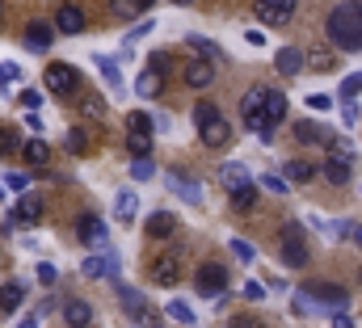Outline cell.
I'll use <instances>...</instances> for the list:
<instances>
[{
  "mask_svg": "<svg viewBox=\"0 0 362 328\" xmlns=\"http://www.w3.org/2000/svg\"><path fill=\"white\" fill-rule=\"evenodd\" d=\"M308 68H316V72H333V68H337V55H333V51H312Z\"/></svg>",
  "mask_w": 362,
  "mask_h": 328,
  "instance_id": "obj_39",
  "label": "cell"
},
{
  "mask_svg": "<svg viewBox=\"0 0 362 328\" xmlns=\"http://www.w3.org/2000/svg\"><path fill=\"white\" fill-rule=\"evenodd\" d=\"M64 324L68 328H93V308L85 299H68V303H64Z\"/></svg>",
  "mask_w": 362,
  "mask_h": 328,
  "instance_id": "obj_22",
  "label": "cell"
},
{
  "mask_svg": "<svg viewBox=\"0 0 362 328\" xmlns=\"http://www.w3.org/2000/svg\"><path fill=\"white\" fill-rule=\"evenodd\" d=\"M257 185H262V189H270V194H286V177H274V172H266Z\"/></svg>",
  "mask_w": 362,
  "mask_h": 328,
  "instance_id": "obj_44",
  "label": "cell"
},
{
  "mask_svg": "<svg viewBox=\"0 0 362 328\" xmlns=\"http://www.w3.org/2000/svg\"><path fill=\"white\" fill-rule=\"evenodd\" d=\"M156 328H160V324H156Z\"/></svg>",
  "mask_w": 362,
  "mask_h": 328,
  "instance_id": "obj_60",
  "label": "cell"
},
{
  "mask_svg": "<svg viewBox=\"0 0 362 328\" xmlns=\"http://www.w3.org/2000/svg\"><path fill=\"white\" fill-rule=\"evenodd\" d=\"M76 114H81L85 122H101V118H105V97H97V93H81V97H76Z\"/></svg>",
  "mask_w": 362,
  "mask_h": 328,
  "instance_id": "obj_25",
  "label": "cell"
},
{
  "mask_svg": "<svg viewBox=\"0 0 362 328\" xmlns=\"http://www.w3.org/2000/svg\"><path fill=\"white\" fill-rule=\"evenodd\" d=\"M232 257H236L240 265H253V261H257V248L249 245V240H240V236H236V240H232Z\"/></svg>",
  "mask_w": 362,
  "mask_h": 328,
  "instance_id": "obj_38",
  "label": "cell"
},
{
  "mask_svg": "<svg viewBox=\"0 0 362 328\" xmlns=\"http://www.w3.org/2000/svg\"><path fill=\"white\" fill-rule=\"evenodd\" d=\"M278 252H282V265H291V269H303L308 265V240H303V223H282V232H278Z\"/></svg>",
  "mask_w": 362,
  "mask_h": 328,
  "instance_id": "obj_4",
  "label": "cell"
},
{
  "mask_svg": "<svg viewBox=\"0 0 362 328\" xmlns=\"http://www.w3.org/2000/svg\"><path fill=\"white\" fill-rule=\"evenodd\" d=\"M152 4H156V0H110V13H114L118 21H131V17H144Z\"/></svg>",
  "mask_w": 362,
  "mask_h": 328,
  "instance_id": "obj_28",
  "label": "cell"
},
{
  "mask_svg": "<svg viewBox=\"0 0 362 328\" xmlns=\"http://www.w3.org/2000/svg\"><path fill=\"white\" fill-rule=\"evenodd\" d=\"M93 59H97V72L105 76V84H110V88H122V72H118V64H114L110 55H93Z\"/></svg>",
  "mask_w": 362,
  "mask_h": 328,
  "instance_id": "obj_35",
  "label": "cell"
},
{
  "mask_svg": "<svg viewBox=\"0 0 362 328\" xmlns=\"http://www.w3.org/2000/svg\"><path fill=\"white\" fill-rule=\"evenodd\" d=\"M274 68H278V76H299V72L308 68V59H303L299 47H282V51L274 55Z\"/></svg>",
  "mask_w": 362,
  "mask_h": 328,
  "instance_id": "obj_18",
  "label": "cell"
},
{
  "mask_svg": "<svg viewBox=\"0 0 362 328\" xmlns=\"http://www.w3.org/2000/svg\"><path fill=\"white\" fill-rule=\"evenodd\" d=\"M333 328H354V320L346 312H333Z\"/></svg>",
  "mask_w": 362,
  "mask_h": 328,
  "instance_id": "obj_53",
  "label": "cell"
},
{
  "mask_svg": "<svg viewBox=\"0 0 362 328\" xmlns=\"http://www.w3.org/2000/svg\"><path fill=\"white\" fill-rule=\"evenodd\" d=\"M194 127H198V139H202V148H223L228 139H232V122L219 114V105L215 101H198L194 105Z\"/></svg>",
  "mask_w": 362,
  "mask_h": 328,
  "instance_id": "obj_2",
  "label": "cell"
},
{
  "mask_svg": "<svg viewBox=\"0 0 362 328\" xmlns=\"http://www.w3.org/2000/svg\"><path fill=\"white\" fill-rule=\"evenodd\" d=\"M228 202H232V211H253V206H257V185L249 181V185H240V189H228Z\"/></svg>",
  "mask_w": 362,
  "mask_h": 328,
  "instance_id": "obj_31",
  "label": "cell"
},
{
  "mask_svg": "<svg viewBox=\"0 0 362 328\" xmlns=\"http://www.w3.org/2000/svg\"><path fill=\"white\" fill-rule=\"evenodd\" d=\"M177 278H181L177 257H156V261H152V282H156V286H173Z\"/></svg>",
  "mask_w": 362,
  "mask_h": 328,
  "instance_id": "obj_23",
  "label": "cell"
},
{
  "mask_svg": "<svg viewBox=\"0 0 362 328\" xmlns=\"http://www.w3.org/2000/svg\"><path fill=\"white\" fill-rule=\"evenodd\" d=\"M55 30H59V34H68V38L85 34V30H89L85 8H81V4H59V8H55Z\"/></svg>",
  "mask_w": 362,
  "mask_h": 328,
  "instance_id": "obj_13",
  "label": "cell"
},
{
  "mask_svg": "<svg viewBox=\"0 0 362 328\" xmlns=\"http://www.w3.org/2000/svg\"><path fill=\"white\" fill-rule=\"evenodd\" d=\"M148 68H156L160 76H169V72H173V59H169V51H152V59H148Z\"/></svg>",
  "mask_w": 362,
  "mask_h": 328,
  "instance_id": "obj_43",
  "label": "cell"
},
{
  "mask_svg": "<svg viewBox=\"0 0 362 328\" xmlns=\"http://www.w3.org/2000/svg\"><path fill=\"white\" fill-rule=\"evenodd\" d=\"M325 34H329V42L341 47V51H362V0L337 4V8L329 13V21H325Z\"/></svg>",
  "mask_w": 362,
  "mask_h": 328,
  "instance_id": "obj_1",
  "label": "cell"
},
{
  "mask_svg": "<svg viewBox=\"0 0 362 328\" xmlns=\"http://www.w3.org/2000/svg\"><path fill=\"white\" fill-rule=\"evenodd\" d=\"M329 105H333V97H325V93H312L308 97V110H316V114H325Z\"/></svg>",
  "mask_w": 362,
  "mask_h": 328,
  "instance_id": "obj_48",
  "label": "cell"
},
{
  "mask_svg": "<svg viewBox=\"0 0 362 328\" xmlns=\"http://www.w3.org/2000/svg\"><path fill=\"white\" fill-rule=\"evenodd\" d=\"M249 181H253V177H249L245 164H236V160L219 164V185H223V189H240V185H249Z\"/></svg>",
  "mask_w": 362,
  "mask_h": 328,
  "instance_id": "obj_26",
  "label": "cell"
},
{
  "mask_svg": "<svg viewBox=\"0 0 362 328\" xmlns=\"http://www.w3.org/2000/svg\"><path fill=\"white\" fill-rule=\"evenodd\" d=\"M135 215H139V194H135V189H118V198H114V219H118L122 228H131Z\"/></svg>",
  "mask_w": 362,
  "mask_h": 328,
  "instance_id": "obj_19",
  "label": "cell"
},
{
  "mask_svg": "<svg viewBox=\"0 0 362 328\" xmlns=\"http://www.w3.org/2000/svg\"><path fill=\"white\" fill-rule=\"evenodd\" d=\"M350 172H354V160L350 156L329 152V160H325V181L329 185H350Z\"/></svg>",
  "mask_w": 362,
  "mask_h": 328,
  "instance_id": "obj_20",
  "label": "cell"
},
{
  "mask_svg": "<svg viewBox=\"0 0 362 328\" xmlns=\"http://www.w3.org/2000/svg\"><path fill=\"white\" fill-rule=\"evenodd\" d=\"M303 295H308L316 308H329V312H341V308L350 303V291H346V286H337V282H308V286H303Z\"/></svg>",
  "mask_w": 362,
  "mask_h": 328,
  "instance_id": "obj_7",
  "label": "cell"
},
{
  "mask_svg": "<svg viewBox=\"0 0 362 328\" xmlns=\"http://www.w3.org/2000/svg\"><path fill=\"white\" fill-rule=\"evenodd\" d=\"M341 114H346V122H358V105L354 101H341Z\"/></svg>",
  "mask_w": 362,
  "mask_h": 328,
  "instance_id": "obj_51",
  "label": "cell"
},
{
  "mask_svg": "<svg viewBox=\"0 0 362 328\" xmlns=\"http://www.w3.org/2000/svg\"><path fill=\"white\" fill-rule=\"evenodd\" d=\"M160 81H165V76H160L156 68H144L139 81H135V93H139V97H156V93H160Z\"/></svg>",
  "mask_w": 362,
  "mask_h": 328,
  "instance_id": "obj_34",
  "label": "cell"
},
{
  "mask_svg": "<svg viewBox=\"0 0 362 328\" xmlns=\"http://www.w3.org/2000/svg\"><path fill=\"white\" fill-rule=\"evenodd\" d=\"M81 274H85V278H114V274H118V252H114L110 245L97 248L93 257H85Z\"/></svg>",
  "mask_w": 362,
  "mask_h": 328,
  "instance_id": "obj_15",
  "label": "cell"
},
{
  "mask_svg": "<svg viewBox=\"0 0 362 328\" xmlns=\"http://www.w3.org/2000/svg\"><path fill=\"white\" fill-rule=\"evenodd\" d=\"M295 4L299 0H253V13H257V21H266V25H291V17H295Z\"/></svg>",
  "mask_w": 362,
  "mask_h": 328,
  "instance_id": "obj_8",
  "label": "cell"
},
{
  "mask_svg": "<svg viewBox=\"0 0 362 328\" xmlns=\"http://www.w3.org/2000/svg\"><path fill=\"white\" fill-rule=\"evenodd\" d=\"M358 93H362V72H354V76L341 81V101H354Z\"/></svg>",
  "mask_w": 362,
  "mask_h": 328,
  "instance_id": "obj_41",
  "label": "cell"
},
{
  "mask_svg": "<svg viewBox=\"0 0 362 328\" xmlns=\"http://www.w3.org/2000/svg\"><path fill=\"white\" fill-rule=\"evenodd\" d=\"M17 81V68H13V64H4V68H0V84H13Z\"/></svg>",
  "mask_w": 362,
  "mask_h": 328,
  "instance_id": "obj_52",
  "label": "cell"
},
{
  "mask_svg": "<svg viewBox=\"0 0 362 328\" xmlns=\"http://www.w3.org/2000/svg\"><path fill=\"white\" fill-rule=\"evenodd\" d=\"M4 185H8V189H30V177H25V172H8Z\"/></svg>",
  "mask_w": 362,
  "mask_h": 328,
  "instance_id": "obj_49",
  "label": "cell"
},
{
  "mask_svg": "<svg viewBox=\"0 0 362 328\" xmlns=\"http://www.w3.org/2000/svg\"><path fill=\"white\" fill-rule=\"evenodd\" d=\"M173 232H177V215H173V211H152L148 236H152V240H165V236H173Z\"/></svg>",
  "mask_w": 362,
  "mask_h": 328,
  "instance_id": "obj_24",
  "label": "cell"
},
{
  "mask_svg": "<svg viewBox=\"0 0 362 328\" xmlns=\"http://www.w3.org/2000/svg\"><path fill=\"white\" fill-rule=\"evenodd\" d=\"M185 42H189V47H194L198 55H206V59H219V55H223V51H219V47L211 42V38H202V34H189Z\"/></svg>",
  "mask_w": 362,
  "mask_h": 328,
  "instance_id": "obj_37",
  "label": "cell"
},
{
  "mask_svg": "<svg viewBox=\"0 0 362 328\" xmlns=\"http://www.w3.org/2000/svg\"><path fill=\"white\" fill-rule=\"evenodd\" d=\"M144 34H152V21H139V25H135V30H131V34H127V38H122V47H127V51H131V47H135V42H139V38H144Z\"/></svg>",
  "mask_w": 362,
  "mask_h": 328,
  "instance_id": "obj_45",
  "label": "cell"
},
{
  "mask_svg": "<svg viewBox=\"0 0 362 328\" xmlns=\"http://www.w3.org/2000/svg\"><path fill=\"white\" fill-rule=\"evenodd\" d=\"M76 240L89 248H105V240H110V228H105V219L101 215H93V211H85L81 219H76Z\"/></svg>",
  "mask_w": 362,
  "mask_h": 328,
  "instance_id": "obj_12",
  "label": "cell"
},
{
  "mask_svg": "<svg viewBox=\"0 0 362 328\" xmlns=\"http://www.w3.org/2000/svg\"><path fill=\"white\" fill-rule=\"evenodd\" d=\"M25 122H30V131H34V135L42 131V118H38V110H30V118H25Z\"/></svg>",
  "mask_w": 362,
  "mask_h": 328,
  "instance_id": "obj_55",
  "label": "cell"
},
{
  "mask_svg": "<svg viewBox=\"0 0 362 328\" xmlns=\"http://www.w3.org/2000/svg\"><path fill=\"white\" fill-rule=\"evenodd\" d=\"M152 172H156V164L148 160V156H135V164H131V177H135V181H148Z\"/></svg>",
  "mask_w": 362,
  "mask_h": 328,
  "instance_id": "obj_42",
  "label": "cell"
},
{
  "mask_svg": "<svg viewBox=\"0 0 362 328\" xmlns=\"http://www.w3.org/2000/svg\"><path fill=\"white\" fill-rule=\"evenodd\" d=\"M291 131H295V139H299V144H329V139H333L320 122H295Z\"/></svg>",
  "mask_w": 362,
  "mask_h": 328,
  "instance_id": "obj_29",
  "label": "cell"
},
{
  "mask_svg": "<svg viewBox=\"0 0 362 328\" xmlns=\"http://www.w3.org/2000/svg\"><path fill=\"white\" fill-rule=\"evenodd\" d=\"M21 160L30 164V168H47V164H51V148H47L42 139H25V144H21Z\"/></svg>",
  "mask_w": 362,
  "mask_h": 328,
  "instance_id": "obj_27",
  "label": "cell"
},
{
  "mask_svg": "<svg viewBox=\"0 0 362 328\" xmlns=\"http://www.w3.org/2000/svg\"><path fill=\"white\" fill-rule=\"evenodd\" d=\"M282 118H286V93L282 88H266V127L262 131H274Z\"/></svg>",
  "mask_w": 362,
  "mask_h": 328,
  "instance_id": "obj_21",
  "label": "cell"
},
{
  "mask_svg": "<svg viewBox=\"0 0 362 328\" xmlns=\"http://www.w3.org/2000/svg\"><path fill=\"white\" fill-rule=\"evenodd\" d=\"M181 81H185V88H211V84H215V59L189 55L185 68H181Z\"/></svg>",
  "mask_w": 362,
  "mask_h": 328,
  "instance_id": "obj_9",
  "label": "cell"
},
{
  "mask_svg": "<svg viewBox=\"0 0 362 328\" xmlns=\"http://www.w3.org/2000/svg\"><path fill=\"white\" fill-rule=\"evenodd\" d=\"M165 185L177 194L181 202H189V206H202V189H198V181H189L185 172H177V168H165Z\"/></svg>",
  "mask_w": 362,
  "mask_h": 328,
  "instance_id": "obj_16",
  "label": "cell"
},
{
  "mask_svg": "<svg viewBox=\"0 0 362 328\" xmlns=\"http://www.w3.org/2000/svg\"><path fill=\"white\" fill-rule=\"evenodd\" d=\"M42 84H47V93L51 97H59V101H76L81 97V72L72 68V64H47V72H42Z\"/></svg>",
  "mask_w": 362,
  "mask_h": 328,
  "instance_id": "obj_3",
  "label": "cell"
},
{
  "mask_svg": "<svg viewBox=\"0 0 362 328\" xmlns=\"http://www.w3.org/2000/svg\"><path fill=\"white\" fill-rule=\"evenodd\" d=\"M152 118L148 114H139V110H131L127 114V152L131 156H152Z\"/></svg>",
  "mask_w": 362,
  "mask_h": 328,
  "instance_id": "obj_5",
  "label": "cell"
},
{
  "mask_svg": "<svg viewBox=\"0 0 362 328\" xmlns=\"http://www.w3.org/2000/svg\"><path fill=\"white\" fill-rule=\"evenodd\" d=\"M21 303H25V286H21V282H4V286H0V312L8 316V312H17Z\"/></svg>",
  "mask_w": 362,
  "mask_h": 328,
  "instance_id": "obj_30",
  "label": "cell"
},
{
  "mask_svg": "<svg viewBox=\"0 0 362 328\" xmlns=\"http://www.w3.org/2000/svg\"><path fill=\"white\" fill-rule=\"evenodd\" d=\"M194 291H198L202 299H219V295L228 291V269L215 265V261L198 265V274H194Z\"/></svg>",
  "mask_w": 362,
  "mask_h": 328,
  "instance_id": "obj_6",
  "label": "cell"
},
{
  "mask_svg": "<svg viewBox=\"0 0 362 328\" xmlns=\"http://www.w3.org/2000/svg\"><path fill=\"white\" fill-rule=\"evenodd\" d=\"M38 282H42V286H55V282H59V269L42 261V265H38Z\"/></svg>",
  "mask_w": 362,
  "mask_h": 328,
  "instance_id": "obj_47",
  "label": "cell"
},
{
  "mask_svg": "<svg viewBox=\"0 0 362 328\" xmlns=\"http://www.w3.org/2000/svg\"><path fill=\"white\" fill-rule=\"evenodd\" d=\"M118 303H122L139 324H152V320H156V308H152V303L144 299V291H135V286H118Z\"/></svg>",
  "mask_w": 362,
  "mask_h": 328,
  "instance_id": "obj_14",
  "label": "cell"
},
{
  "mask_svg": "<svg viewBox=\"0 0 362 328\" xmlns=\"http://www.w3.org/2000/svg\"><path fill=\"white\" fill-rule=\"evenodd\" d=\"M17 328H38V316H25V320H21Z\"/></svg>",
  "mask_w": 362,
  "mask_h": 328,
  "instance_id": "obj_57",
  "label": "cell"
},
{
  "mask_svg": "<svg viewBox=\"0 0 362 328\" xmlns=\"http://www.w3.org/2000/svg\"><path fill=\"white\" fill-rule=\"evenodd\" d=\"M236 328H257V320H249V316H240V320H232Z\"/></svg>",
  "mask_w": 362,
  "mask_h": 328,
  "instance_id": "obj_56",
  "label": "cell"
},
{
  "mask_svg": "<svg viewBox=\"0 0 362 328\" xmlns=\"http://www.w3.org/2000/svg\"><path fill=\"white\" fill-rule=\"evenodd\" d=\"M350 236H354V245H362V228H350Z\"/></svg>",
  "mask_w": 362,
  "mask_h": 328,
  "instance_id": "obj_58",
  "label": "cell"
},
{
  "mask_svg": "<svg viewBox=\"0 0 362 328\" xmlns=\"http://www.w3.org/2000/svg\"><path fill=\"white\" fill-rule=\"evenodd\" d=\"M17 101H21L25 110H38V105H42V93H38V88H21V97H17Z\"/></svg>",
  "mask_w": 362,
  "mask_h": 328,
  "instance_id": "obj_46",
  "label": "cell"
},
{
  "mask_svg": "<svg viewBox=\"0 0 362 328\" xmlns=\"http://www.w3.org/2000/svg\"><path fill=\"white\" fill-rule=\"evenodd\" d=\"M55 42V21H30L25 25V51H47Z\"/></svg>",
  "mask_w": 362,
  "mask_h": 328,
  "instance_id": "obj_17",
  "label": "cell"
},
{
  "mask_svg": "<svg viewBox=\"0 0 362 328\" xmlns=\"http://www.w3.org/2000/svg\"><path fill=\"white\" fill-rule=\"evenodd\" d=\"M245 42H249V47H262V42H266V34H262V30H249V34H245Z\"/></svg>",
  "mask_w": 362,
  "mask_h": 328,
  "instance_id": "obj_54",
  "label": "cell"
},
{
  "mask_svg": "<svg viewBox=\"0 0 362 328\" xmlns=\"http://www.w3.org/2000/svg\"><path fill=\"white\" fill-rule=\"evenodd\" d=\"M17 152H21V144H17V135H13V131H8V127L0 122V156H17Z\"/></svg>",
  "mask_w": 362,
  "mask_h": 328,
  "instance_id": "obj_40",
  "label": "cell"
},
{
  "mask_svg": "<svg viewBox=\"0 0 362 328\" xmlns=\"http://www.w3.org/2000/svg\"><path fill=\"white\" fill-rule=\"evenodd\" d=\"M240 118H245L249 131H262V127H266V84H262V88H249V93L240 97Z\"/></svg>",
  "mask_w": 362,
  "mask_h": 328,
  "instance_id": "obj_10",
  "label": "cell"
},
{
  "mask_svg": "<svg viewBox=\"0 0 362 328\" xmlns=\"http://www.w3.org/2000/svg\"><path fill=\"white\" fill-rule=\"evenodd\" d=\"M245 299L262 303V299H266V286H262V282H245Z\"/></svg>",
  "mask_w": 362,
  "mask_h": 328,
  "instance_id": "obj_50",
  "label": "cell"
},
{
  "mask_svg": "<svg viewBox=\"0 0 362 328\" xmlns=\"http://www.w3.org/2000/svg\"><path fill=\"white\" fill-rule=\"evenodd\" d=\"M165 316H173L177 324H189V328H198V316L181 303V299H173V303H165Z\"/></svg>",
  "mask_w": 362,
  "mask_h": 328,
  "instance_id": "obj_36",
  "label": "cell"
},
{
  "mask_svg": "<svg viewBox=\"0 0 362 328\" xmlns=\"http://www.w3.org/2000/svg\"><path fill=\"white\" fill-rule=\"evenodd\" d=\"M282 177H286V181H299V185H303V181H312V177H316V164L303 160V156H295V160H286Z\"/></svg>",
  "mask_w": 362,
  "mask_h": 328,
  "instance_id": "obj_32",
  "label": "cell"
},
{
  "mask_svg": "<svg viewBox=\"0 0 362 328\" xmlns=\"http://www.w3.org/2000/svg\"><path fill=\"white\" fill-rule=\"evenodd\" d=\"M173 4H189V0H173Z\"/></svg>",
  "mask_w": 362,
  "mask_h": 328,
  "instance_id": "obj_59",
  "label": "cell"
},
{
  "mask_svg": "<svg viewBox=\"0 0 362 328\" xmlns=\"http://www.w3.org/2000/svg\"><path fill=\"white\" fill-rule=\"evenodd\" d=\"M64 148H68L72 156H85V152H89V135H85V127H68V131H64Z\"/></svg>",
  "mask_w": 362,
  "mask_h": 328,
  "instance_id": "obj_33",
  "label": "cell"
},
{
  "mask_svg": "<svg viewBox=\"0 0 362 328\" xmlns=\"http://www.w3.org/2000/svg\"><path fill=\"white\" fill-rule=\"evenodd\" d=\"M42 211H47V206H42V194H38V189H25V194L17 198V206H13V219H8V223H13V228H30V223H38V219H42Z\"/></svg>",
  "mask_w": 362,
  "mask_h": 328,
  "instance_id": "obj_11",
  "label": "cell"
}]
</instances>
